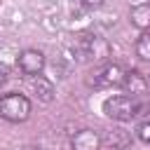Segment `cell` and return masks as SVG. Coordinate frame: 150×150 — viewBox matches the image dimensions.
Wrapping results in <instances>:
<instances>
[{"label":"cell","instance_id":"cell-1","mask_svg":"<svg viewBox=\"0 0 150 150\" xmlns=\"http://www.w3.org/2000/svg\"><path fill=\"white\" fill-rule=\"evenodd\" d=\"M75 54L80 61H105L110 56V45L96 33H80L75 38Z\"/></svg>","mask_w":150,"mask_h":150},{"label":"cell","instance_id":"cell-2","mask_svg":"<svg viewBox=\"0 0 150 150\" xmlns=\"http://www.w3.org/2000/svg\"><path fill=\"white\" fill-rule=\"evenodd\" d=\"M103 112L110 117V120H117V122H129L134 120L138 112H141V103L136 96H110L103 101Z\"/></svg>","mask_w":150,"mask_h":150},{"label":"cell","instance_id":"cell-3","mask_svg":"<svg viewBox=\"0 0 150 150\" xmlns=\"http://www.w3.org/2000/svg\"><path fill=\"white\" fill-rule=\"evenodd\" d=\"M30 115V101L23 94H5L0 98V117L7 122H23Z\"/></svg>","mask_w":150,"mask_h":150},{"label":"cell","instance_id":"cell-4","mask_svg":"<svg viewBox=\"0 0 150 150\" xmlns=\"http://www.w3.org/2000/svg\"><path fill=\"white\" fill-rule=\"evenodd\" d=\"M124 68L120 63H103L98 68L91 70L89 75V84L94 89H112V87H122V80H124Z\"/></svg>","mask_w":150,"mask_h":150},{"label":"cell","instance_id":"cell-5","mask_svg":"<svg viewBox=\"0 0 150 150\" xmlns=\"http://www.w3.org/2000/svg\"><path fill=\"white\" fill-rule=\"evenodd\" d=\"M16 66H19V70H21L23 75L35 77V75H40L42 68H45V54L38 52V49H23V52L16 56Z\"/></svg>","mask_w":150,"mask_h":150},{"label":"cell","instance_id":"cell-6","mask_svg":"<svg viewBox=\"0 0 150 150\" xmlns=\"http://www.w3.org/2000/svg\"><path fill=\"white\" fill-rule=\"evenodd\" d=\"M73 150H101V136L94 129H80L73 141H70Z\"/></svg>","mask_w":150,"mask_h":150},{"label":"cell","instance_id":"cell-7","mask_svg":"<svg viewBox=\"0 0 150 150\" xmlns=\"http://www.w3.org/2000/svg\"><path fill=\"white\" fill-rule=\"evenodd\" d=\"M101 145H105L108 150H127L131 145V136H129V131L117 127V129L105 131V136L101 138Z\"/></svg>","mask_w":150,"mask_h":150},{"label":"cell","instance_id":"cell-8","mask_svg":"<svg viewBox=\"0 0 150 150\" xmlns=\"http://www.w3.org/2000/svg\"><path fill=\"white\" fill-rule=\"evenodd\" d=\"M122 87H124L131 96H138V94H145V91H148V80H145L138 70H127V73H124V80H122Z\"/></svg>","mask_w":150,"mask_h":150},{"label":"cell","instance_id":"cell-9","mask_svg":"<svg viewBox=\"0 0 150 150\" xmlns=\"http://www.w3.org/2000/svg\"><path fill=\"white\" fill-rule=\"evenodd\" d=\"M129 21H131V26L138 28V30H150V2H141V5L131 7Z\"/></svg>","mask_w":150,"mask_h":150},{"label":"cell","instance_id":"cell-10","mask_svg":"<svg viewBox=\"0 0 150 150\" xmlns=\"http://www.w3.org/2000/svg\"><path fill=\"white\" fill-rule=\"evenodd\" d=\"M30 89H33V94H35L42 103H52V101H54V84H52L49 80H45L42 75H35V77L30 80Z\"/></svg>","mask_w":150,"mask_h":150},{"label":"cell","instance_id":"cell-11","mask_svg":"<svg viewBox=\"0 0 150 150\" xmlns=\"http://www.w3.org/2000/svg\"><path fill=\"white\" fill-rule=\"evenodd\" d=\"M136 56L150 61V30H143V35L136 40Z\"/></svg>","mask_w":150,"mask_h":150},{"label":"cell","instance_id":"cell-12","mask_svg":"<svg viewBox=\"0 0 150 150\" xmlns=\"http://www.w3.org/2000/svg\"><path fill=\"white\" fill-rule=\"evenodd\" d=\"M136 136H138V141H143L145 145H150V120L138 124V129H136Z\"/></svg>","mask_w":150,"mask_h":150},{"label":"cell","instance_id":"cell-13","mask_svg":"<svg viewBox=\"0 0 150 150\" xmlns=\"http://www.w3.org/2000/svg\"><path fill=\"white\" fill-rule=\"evenodd\" d=\"M75 7H82V9H98L105 5V0H70Z\"/></svg>","mask_w":150,"mask_h":150},{"label":"cell","instance_id":"cell-14","mask_svg":"<svg viewBox=\"0 0 150 150\" xmlns=\"http://www.w3.org/2000/svg\"><path fill=\"white\" fill-rule=\"evenodd\" d=\"M5 82H7V68H5V66H0V87H2Z\"/></svg>","mask_w":150,"mask_h":150},{"label":"cell","instance_id":"cell-15","mask_svg":"<svg viewBox=\"0 0 150 150\" xmlns=\"http://www.w3.org/2000/svg\"><path fill=\"white\" fill-rule=\"evenodd\" d=\"M23 150H45V148H40V145H26Z\"/></svg>","mask_w":150,"mask_h":150}]
</instances>
